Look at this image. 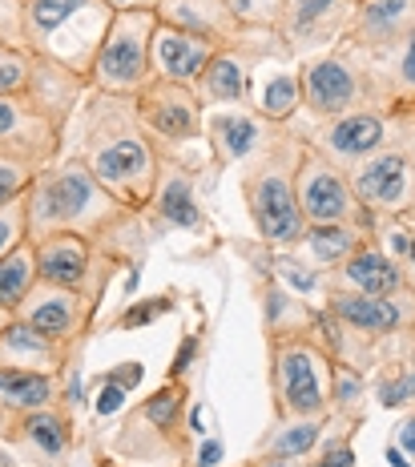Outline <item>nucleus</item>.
Listing matches in <instances>:
<instances>
[{"instance_id": "f257e3e1", "label": "nucleus", "mask_w": 415, "mask_h": 467, "mask_svg": "<svg viewBox=\"0 0 415 467\" xmlns=\"http://www.w3.org/2000/svg\"><path fill=\"white\" fill-rule=\"evenodd\" d=\"M25 230L28 238L45 234H81L85 242L113 262H130L141 250L138 210L121 206L109 190L81 165V158L53 161L33 178L25 193Z\"/></svg>"}, {"instance_id": "f03ea898", "label": "nucleus", "mask_w": 415, "mask_h": 467, "mask_svg": "<svg viewBox=\"0 0 415 467\" xmlns=\"http://www.w3.org/2000/svg\"><path fill=\"white\" fill-rule=\"evenodd\" d=\"M81 165L121 206L138 213L150 210L161 178V161L146 130H141L138 113H133V97H89L81 130Z\"/></svg>"}, {"instance_id": "7ed1b4c3", "label": "nucleus", "mask_w": 415, "mask_h": 467, "mask_svg": "<svg viewBox=\"0 0 415 467\" xmlns=\"http://www.w3.org/2000/svg\"><path fill=\"white\" fill-rule=\"evenodd\" d=\"M109 21L113 13L101 0H13V36H0L89 81Z\"/></svg>"}, {"instance_id": "20e7f679", "label": "nucleus", "mask_w": 415, "mask_h": 467, "mask_svg": "<svg viewBox=\"0 0 415 467\" xmlns=\"http://www.w3.org/2000/svg\"><path fill=\"white\" fill-rule=\"evenodd\" d=\"M298 158H303V138L286 133L283 125H275L270 141L254 158H246L250 165L243 170V198L266 246H298L306 234V218L295 193Z\"/></svg>"}, {"instance_id": "39448f33", "label": "nucleus", "mask_w": 415, "mask_h": 467, "mask_svg": "<svg viewBox=\"0 0 415 467\" xmlns=\"http://www.w3.org/2000/svg\"><path fill=\"white\" fill-rule=\"evenodd\" d=\"M270 391L278 420H318L331 411V355L311 330L270 343Z\"/></svg>"}, {"instance_id": "423d86ee", "label": "nucleus", "mask_w": 415, "mask_h": 467, "mask_svg": "<svg viewBox=\"0 0 415 467\" xmlns=\"http://www.w3.org/2000/svg\"><path fill=\"white\" fill-rule=\"evenodd\" d=\"M298 85H303V109L315 121H331L355 109H383L379 77L371 69V57L359 48L306 57L298 69Z\"/></svg>"}, {"instance_id": "0eeeda50", "label": "nucleus", "mask_w": 415, "mask_h": 467, "mask_svg": "<svg viewBox=\"0 0 415 467\" xmlns=\"http://www.w3.org/2000/svg\"><path fill=\"white\" fill-rule=\"evenodd\" d=\"M411 153H415V113H391V141L347 173L355 202L371 218L411 213Z\"/></svg>"}, {"instance_id": "6e6552de", "label": "nucleus", "mask_w": 415, "mask_h": 467, "mask_svg": "<svg viewBox=\"0 0 415 467\" xmlns=\"http://www.w3.org/2000/svg\"><path fill=\"white\" fill-rule=\"evenodd\" d=\"M158 28V13H113L105 41L93 57L89 89L109 97H138L153 81L150 41Z\"/></svg>"}, {"instance_id": "1a4fd4ad", "label": "nucleus", "mask_w": 415, "mask_h": 467, "mask_svg": "<svg viewBox=\"0 0 415 467\" xmlns=\"http://www.w3.org/2000/svg\"><path fill=\"white\" fill-rule=\"evenodd\" d=\"M33 242V258H36V278L49 282L61 290H77L89 303H101V290L109 282L118 262L105 258L93 242H85L81 234H45V238H28Z\"/></svg>"}, {"instance_id": "9d476101", "label": "nucleus", "mask_w": 415, "mask_h": 467, "mask_svg": "<svg viewBox=\"0 0 415 467\" xmlns=\"http://www.w3.org/2000/svg\"><path fill=\"white\" fill-rule=\"evenodd\" d=\"M295 193H298V210H303L306 226L351 222V226H363L367 234L375 230V218L355 202L347 173L339 165L327 161L318 150H311L306 141H303V158H298V173H295Z\"/></svg>"}, {"instance_id": "9b49d317", "label": "nucleus", "mask_w": 415, "mask_h": 467, "mask_svg": "<svg viewBox=\"0 0 415 467\" xmlns=\"http://www.w3.org/2000/svg\"><path fill=\"white\" fill-rule=\"evenodd\" d=\"M133 113H138L153 150H178V145H190L202 133L206 105H202V97L190 85L150 81L146 89L133 97Z\"/></svg>"}, {"instance_id": "f8f14e48", "label": "nucleus", "mask_w": 415, "mask_h": 467, "mask_svg": "<svg viewBox=\"0 0 415 467\" xmlns=\"http://www.w3.org/2000/svg\"><path fill=\"white\" fill-rule=\"evenodd\" d=\"M359 0H283L275 36L286 57H315L318 48L343 41Z\"/></svg>"}, {"instance_id": "ddd939ff", "label": "nucleus", "mask_w": 415, "mask_h": 467, "mask_svg": "<svg viewBox=\"0 0 415 467\" xmlns=\"http://www.w3.org/2000/svg\"><path fill=\"white\" fill-rule=\"evenodd\" d=\"M311 150H318L331 165L351 173L359 161L379 153L391 141V113L388 109H355L331 121H318L311 138H303Z\"/></svg>"}, {"instance_id": "4468645a", "label": "nucleus", "mask_w": 415, "mask_h": 467, "mask_svg": "<svg viewBox=\"0 0 415 467\" xmlns=\"http://www.w3.org/2000/svg\"><path fill=\"white\" fill-rule=\"evenodd\" d=\"M93 310H98V303H89V298L77 295V290H61V286H49V282H36V286L28 290L25 303L16 306L13 318H21V323H28L33 330H41V335L53 338V343L69 347L89 330Z\"/></svg>"}, {"instance_id": "2eb2a0df", "label": "nucleus", "mask_w": 415, "mask_h": 467, "mask_svg": "<svg viewBox=\"0 0 415 467\" xmlns=\"http://www.w3.org/2000/svg\"><path fill=\"white\" fill-rule=\"evenodd\" d=\"M323 310L331 318H339L347 330L367 338H391L395 330H408L415 318V295L403 290L395 298H375V295H359V290H327Z\"/></svg>"}, {"instance_id": "dca6fc26", "label": "nucleus", "mask_w": 415, "mask_h": 467, "mask_svg": "<svg viewBox=\"0 0 415 467\" xmlns=\"http://www.w3.org/2000/svg\"><path fill=\"white\" fill-rule=\"evenodd\" d=\"M61 125H53L45 113H36L25 97H0V145L33 165H53L61 150Z\"/></svg>"}, {"instance_id": "f3484780", "label": "nucleus", "mask_w": 415, "mask_h": 467, "mask_svg": "<svg viewBox=\"0 0 415 467\" xmlns=\"http://www.w3.org/2000/svg\"><path fill=\"white\" fill-rule=\"evenodd\" d=\"M323 286L327 290H359V295H375V298H395L403 295V270L379 242L367 234V238L355 246V254L343 262V266L327 270L323 275Z\"/></svg>"}, {"instance_id": "a211bd4d", "label": "nucleus", "mask_w": 415, "mask_h": 467, "mask_svg": "<svg viewBox=\"0 0 415 467\" xmlns=\"http://www.w3.org/2000/svg\"><path fill=\"white\" fill-rule=\"evenodd\" d=\"M218 48L210 41H202L194 33H182L173 25L153 28V41H150V69L153 81H170V85H190L194 89L198 77L206 73V65L214 61Z\"/></svg>"}, {"instance_id": "6ab92c4d", "label": "nucleus", "mask_w": 415, "mask_h": 467, "mask_svg": "<svg viewBox=\"0 0 415 467\" xmlns=\"http://www.w3.org/2000/svg\"><path fill=\"white\" fill-rule=\"evenodd\" d=\"M408 28H415V0H359L343 33V45L359 48V53H383Z\"/></svg>"}, {"instance_id": "aec40b11", "label": "nucleus", "mask_w": 415, "mask_h": 467, "mask_svg": "<svg viewBox=\"0 0 415 467\" xmlns=\"http://www.w3.org/2000/svg\"><path fill=\"white\" fill-rule=\"evenodd\" d=\"M202 130L210 138V150H214L218 165H234V161H246L254 158L258 150L270 141L275 125H266L263 117L254 113H234V109H222V113H210L202 117Z\"/></svg>"}, {"instance_id": "412c9836", "label": "nucleus", "mask_w": 415, "mask_h": 467, "mask_svg": "<svg viewBox=\"0 0 415 467\" xmlns=\"http://www.w3.org/2000/svg\"><path fill=\"white\" fill-rule=\"evenodd\" d=\"M69 363V347L45 338L21 318H13L0 330V367H16V371H41V375H61Z\"/></svg>"}, {"instance_id": "4be33fe9", "label": "nucleus", "mask_w": 415, "mask_h": 467, "mask_svg": "<svg viewBox=\"0 0 415 467\" xmlns=\"http://www.w3.org/2000/svg\"><path fill=\"white\" fill-rule=\"evenodd\" d=\"M371 69L379 77L383 109L388 113H415V28L388 45L383 53H367Z\"/></svg>"}, {"instance_id": "5701e85b", "label": "nucleus", "mask_w": 415, "mask_h": 467, "mask_svg": "<svg viewBox=\"0 0 415 467\" xmlns=\"http://www.w3.org/2000/svg\"><path fill=\"white\" fill-rule=\"evenodd\" d=\"M250 57L234 53V48H218L214 61L206 65V73L198 77L194 93L202 105H250L254 89H250Z\"/></svg>"}, {"instance_id": "b1692460", "label": "nucleus", "mask_w": 415, "mask_h": 467, "mask_svg": "<svg viewBox=\"0 0 415 467\" xmlns=\"http://www.w3.org/2000/svg\"><path fill=\"white\" fill-rule=\"evenodd\" d=\"M8 435H13L16 443H25L28 451H36L41 460H65L73 447V423L65 411H57V407H36V411L21 415L13 427H8Z\"/></svg>"}, {"instance_id": "393cba45", "label": "nucleus", "mask_w": 415, "mask_h": 467, "mask_svg": "<svg viewBox=\"0 0 415 467\" xmlns=\"http://www.w3.org/2000/svg\"><path fill=\"white\" fill-rule=\"evenodd\" d=\"M318 310L306 303L303 295H295L291 286H283L278 278L263 282V327H266V343L275 338H291V335H306L315 327Z\"/></svg>"}, {"instance_id": "a878e982", "label": "nucleus", "mask_w": 415, "mask_h": 467, "mask_svg": "<svg viewBox=\"0 0 415 467\" xmlns=\"http://www.w3.org/2000/svg\"><path fill=\"white\" fill-rule=\"evenodd\" d=\"M57 399V379L41 371H16L0 367V427H13L21 415L49 407Z\"/></svg>"}, {"instance_id": "bb28decb", "label": "nucleus", "mask_w": 415, "mask_h": 467, "mask_svg": "<svg viewBox=\"0 0 415 467\" xmlns=\"http://www.w3.org/2000/svg\"><path fill=\"white\" fill-rule=\"evenodd\" d=\"M323 420H278V427L270 431V440L263 447V460H254V467H286L303 455H311L318 440H323Z\"/></svg>"}, {"instance_id": "cd10ccee", "label": "nucleus", "mask_w": 415, "mask_h": 467, "mask_svg": "<svg viewBox=\"0 0 415 467\" xmlns=\"http://www.w3.org/2000/svg\"><path fill=\"white\" fill-rule=\"evenodd\" d=\"M367 238V230L363 226H351V222H323V226H306L303 234V242L298 246L311 254L315 262V270H335V266H343L347 258L355 254V246Z\"/></svg>"}, {"instance_id": "c85d7f7f", "label": "nucleus", "mask_w": 415, "mask_h": 467, "mask_svg": "<svg viewBox=\"0 0 415 467\" xmlns=\"http://www.w3.org/2000/svg\"><path fill=\"white\" fill-rule=\"evenodd\" d=\"M153 218L158 226H178V230H202L206 226V213L198 206V193L182 173H170L166 182L158 178V190H153Z\"/></svg>"}, {"instance_id": "c756f323", "label": "nucleus", "mask_w": 415, "mask_h": 467, "mask_svg": "<svg viewBox=\"0 0 415 467\" xmlns=\"http://www.w3.org/2000/svg\"><path fill=\"white\" fill-rule=\"evenodd\" d=\"M36 258H33V242H21L13 246L5 258H0V310L16 315V306L28 298V290L36 286Z\"/></svg>"}, {"instance_id": "7c9ffc66", "label": "nucleus", "mask_w": 415, "mask_h": 467, "mask_svg": "<svg viewBox=\"0 0 415 467\" xmlns=\"http://www.w3.org/2000/svg\"><path fill=\"white\" fill-rule=\"evenodd\" d=\"M298 105H303V85H298V73H275L263 89H258V97H254V113L263 117L266 125H286L295 117Z\"/></svg>"}, {"instance_id": "2f4dec72", "label": "nucleus", "mask_w": 415, "mask_h": 467, "mask_svg": "<svg viewBox=\"0 0 415 467\" xmlns=\"http://www.w3.org/2000/svg\"><path fill=\"white\" fill-rule=\"evenodd\" d=\"M33 77V53L0 36V97H25Z\"/></svg>"}, {"instance_id": "473e14b6", "label": "nucleus", "mask_w": 415, "mask_h": 467, "mask_svg": "<svg viewBox=\"0 0 415 467\" xmlns=\"http://www.w3.org/2000/svg\"><path fill=\"white\" fill-rule=\"evenodd\" d=\"M379 403L383 407H408L415 403V350L399 363H391L379 375Z\"/></svg>"}, {"instance_id": "72a5a7b5", "label": "nucleus", "mask_w": 415, "mask_h": 467, "mask_svg": "<svg viewBox=\"0 0 415 467\" xmlns=\"http://www.w3.org/2000/svg\"><path fill=\"white\" fill-rule=\"evenodd\" d=\"M36 173H41V165L16 158V153H8L5 145H0V206H8V202L25 198Z\"/></svg>"}, {"instance_id": "f704fd0d", "label": "nucleus", "mask_w": 415, "mask_h": 467, "mask_svg": "<svg viewBox=\"0 0 415 467\" xmlns=\"http://www.w3.org/2000/svg\"><path fill=\"white\" fill-rule=\"evenodd\" d=\"M226 8L234 13V21L243 28H263V33H275L278 13H283V0H226Z\"/></svg>"}, {"instance_id": "c9c22d12", "label": "nucleus", "mask_w": 415, "mask_h": 467, "mask_svg": "<svg viewBox=\"0 0 415 467\" xmlns=\"http://www.w3.org/2000/svg\"><path fill=\"white\" fill-rule=\"evenodd\" d=\"M363 375L355 371V367L347 363H331V407H339V411H355L363 399Z\"/></svg>"}, {"instance_id": "e433bc0d", "label": "nucleus", "mask_w": 415, "mask_h": 467, "mask_svg": "<svg viewBox=\"0 0 415 467\" xmlns=\"http://www.w3.org/2000/svg\"><path fill=\"white\" fill-rule=\"evenodd\" d=\"M173 310V298L166 295V298H138L133 306H125L118 318H113V327L118 330H138V327H150L153 318H161V315H170Z\"/></svg>"}, {"instance_id": "4c0bfd02", "label": "nucleus", "mask_w": 415, "mask_h": 467, "mask_svg": "<svg viewBox=\"0 0 415 467\" xmlns=\"http://www.w3.org/2000/svg\"><path fill=\"white\" fill-rule=\"evenodd\" d=\"M25 238H28V230H25V198H16V202H8V206H0V258H5L13 246H21Z\"/></svg>"}, {"instance_id": "58836bf2", "label": "nucleus", "mask_w": 415, "mask_h": 467, "mask_svg": "<svg viewBox=\"0 0 415 467\" xmlns=\"http://www.w3.org/2000/svg\"><path fill=\"white\" fill-rule=\"evenodd\" d=\"M315 467H355V451H351V443L339 440V443L323 447V455L315 460Z\"/></svg>"}, {"instance_id": "ea45409f", "label": "nucleus", "mask_w": 415, "mask_h": 467, "mask_svg": "<svg viewBox=\"0 0 415 467\" xmlns=\"http://www.w3.org/2000/svg\"><path fill=\"white\" fill-rule=\"evenodd\" d=\"M141 363H125V367H118V371H109L101 379V383H113V387H121V391H130V387H138L141 383Z\"/></svg>"}, {"instance_id": "a19ab883", "label": "nucleus", "mask_w": 415, "mask_h": 467, "mask_svg": "<svg viewBox=\"0 0 415 467\" xmlns=\"http://www.w3.org/2000/svg\"><path fill=\"white\" fill-rule=\"evenodd\" d=\"M109 13H158L161 0H101Z\"/></svg>"}, {"instance_id": "79ce46f5", "label": "nucleus", "mask_w": 415, "mask_h": 467, "mask_svg": "<svg viewBox=\"0 0 415 467\" xmlns=\"http://www.w3.org/2000/svg\"><path fill=\"white\" fill-rule=\"evenodd\" d=\"M125 395L130 391H121V387H113V383H101V399H98V415H113L118 407L125 403Z\"/></svg>"}, {"instance_id": "37998d69", "label": "nucleus", "mask_w": 415, "mask_h": 467, "mask_svg": "<svg viewBox=\"0 0 415 467\" xmlns=\"http://www.w3.org/2000/svg\"><path fill=\"white\" fill-rule=\"evenodd\" d=\"M399 270H403V286L415 295V226H411V238H408V250L399 258Z\"/></svg>"}, {"instance_id": "c03bdc74", "label": "nucleus", "mask_w": 415, "mask_h": 467, "mask_svg": "<svg viewBox=\"0 0 415 467\" xmlns=\"http://www.w3.org/2000/svg\"><path fill=\"white\" fill-rule=\"evenodd\" d=\"M399 447H403L408 455H415V411L399 423Z\"/></svg>"}, {"instance_id": "a18cd8bd", "label": "nucleus", "mask_w": 415, "mask_h": 467, "mask_svg": "<svg viewBox=\"0 0 415 467\" xmlns=\"http://www.w3.org/2000/svg\"><path fill=\"white\" fill-rule=\"evenodd\" d=\"M388 463H391V467H408V460H403L399 447H388Z\"/></svg>"}, {"instance_id": "49530a36", "label": "nucleus", "mask_w": 415, "mask_h": 467, "mask_svg": "<svg viewBox=\"0 0 415 467\" xmlns=\"http://www.w3.org/2000/svg\"><path fill=\"white\" fill-rule=\"evenodd\" d=\"M218 460V443H210L206 447V451H202V467H210V463H214Z\"/></svg>"}, {"instance_id": "de8ad7c7", "label": "nucleus", "mask_w": 415, "mask_h": 467, "mask_svg": "<svg viewBox=\"0 0 415 467\" xmlns=\"http://www.w3.org/2000/svg\"><path fill=\"white\" fill-rule=\"evenodd\" d=\"M8 323H13V315H8V310H0V330H5Z\"/></svg>"}]
</instances>
